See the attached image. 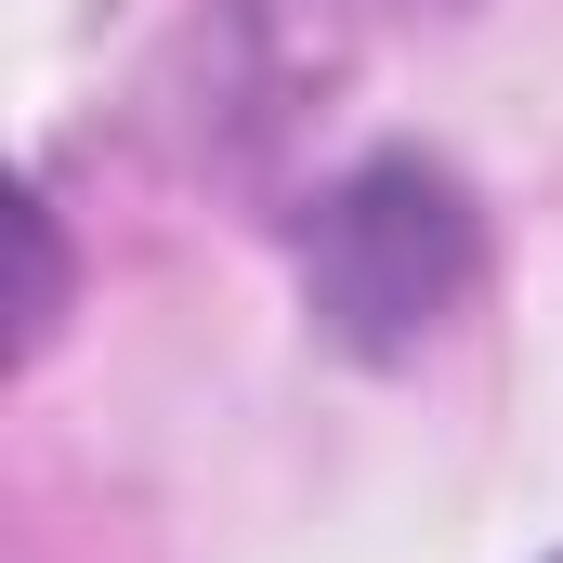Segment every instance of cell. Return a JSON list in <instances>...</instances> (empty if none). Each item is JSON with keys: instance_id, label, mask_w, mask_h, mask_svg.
<instances>
[{"instance_id": "1", "label": "cell", "mask_w": 563, "mask_h": 563, "mask_svg": "<svg viewBox=\"0 0 563 563\" xmlns=\"http://www.w3.org/2000/svg\"><path fill=\"white\" fill-rule=\"evenodd\" d=\"M472 288H485V210L420 144L354 157L301 223V301L354 367H407L420 341L472 314Z\"/></svg>"}]
</instances>
